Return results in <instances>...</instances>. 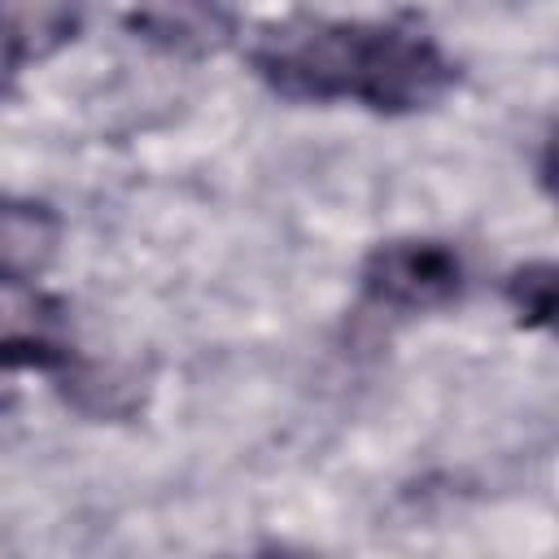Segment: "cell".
<instances>
[{
	"label": "cell",
	"instance_id": "cell-2",
	"mask_svg": "<svg viewBox=\"0 0 559 559\" xmlns=\"http://www.w3.org/2000/svg\"><path fill=\"white\" fill-rule=\"evenodd\" d=\"M463 280H467L463 258L445 240H419V236L376 245L358 271L367 301L402 314H428L454 306L463 297Z\"/></svg>",
	"mask_w": 559,
	"mask_h": 559
},
{
	"label": "cell",
	"instance_id": "cell-5",
	"mask_svg": "<svg viewBox=\"0 0 559 559\" xmlns=\"http://www.w3.org/2000/svg\"><path fill=\"white\" fill-rule=\"evenodd\" d=\"M83 26L79 0H0V31L22 61H44L66 48Z\"/></svg>",
	"mask_w": 559,
	"mask_h": 559
},
{
	"label": "cell",
	"instance_id": "cell-3",
	"mask_svg": "<svg viewBox=\"0 0 559 559\" xmlns=\"http://www.w3.org/2000/svg\"><path fill=\"white\" fill-rule=\"evenodd\" d=\"M127 26L166 57L205 61L236 39V9L227 0H131Z\"/></svg>",
	"mask_w": 559,
	"mask_h": 559
},
{
	"label": "cell",
	"instance_id": "cell-6",
	"mask_svg": "<svg viewBox=\"0 0 559 559\" xmlns=\"http://www.w3.org/2000/svg\"><path fill=\"white\" fill-rule=\"evenodd\" d=\"M507 301L520 314L524 328H550L555 314V266L550 262H524L507 275Z\"/></svg>",
	"mask_w": 559,
	"mask_h": 559
},
{
	"label": "cell",
	"instance_id": "cell-1",
	"mask_svg": "<svg viewBox=\"0 0 559 559\" xmlns=\"http://www.w3.org/2000/svg\"><path fill=\"white\" fill-rule=\"evenodd\" d=\"M253 74L288 100H354L371 114H419L459 83V61L411 22L293 13L249 44Z\"/></svg>",
	"mask_w": 559,
	"mask_h": 559
},
{
	"label": "cell",
	"instance_id": "cell-4",
	"mask_svg": "<svg viewBox=\"0 0 559 559\" xmlns=\"http://www.w3.org/2000/svg\"><path fill=\"white\" fill-rule=\"evenodd\" d=\"M61 249V214L48 201L0 192V284L39 280Z\"/></svg>",
	"mask_w": 559,
	"mask_h": 559
},
{
	"label": "cell",
	"instance_id": "cell-7",
	"mask_svg": "<svg viewBox=\"0 0 559 559\" xmlns=\"http://www.w3.org/2000/svg\"><path fill=\"white\" fill-rule=\"evenodd\" d=\"M22 66H26V61H22V52H17V48L9 44V35L0 31V100L13 92V83H17Z\"/></svg>",
	"mask_w": 559,
	"mask_h": 559
}]
</instances>
